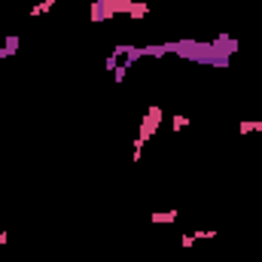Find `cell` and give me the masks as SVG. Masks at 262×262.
Instances as JSON below:
<instances>
[{
	"mask_svg": "<svg viewBox=\"0 0 262 262\" xmlns=\"http://www.w3.org/2000/svg\"><path fill=\"white\" fill-rule=\"evenodd\" d=\"M159 122H162V107H149L146 116H143V122H140V134H137V137L146 143V140L159 131Z\"/></svg>",
	"mask_w": 262,
	"mask_h": 262,
	"instance_id": "obj_1",
	"label": "cell"
},
{
	"mask_svg": "<svg viewBox=\"0 0 262 262\" xmlns=\"http://www.w3.org/2000/svg\"><path fill=\"white\" fill-rule=\"evenodd\" d=\"M116 12L110 9V3H104V0H95L92 3V21H110Z\"/></svg>",
	"mask_w": 262,
	"mask_h": 262,
	"instance_id": "obj_2",
	"label": "cell"
},
{
	"mask_svg": "<svg viewBox=\"0 0 262 262\" xmlns=\"http://www.w3.org/2000/svg\"><path fill=\"white\" fill-rule=\"evenodd\" d=\"M18 46H21L18 34H6V37H3V49H0V58H12V55L18 52Z\"/></svg>",
	"mask_w": 262,
	"mask_h": 262,
	"instance_id": "obj_3",
	"label": "cell"
},
{
	"mask_svg": "<svg viewBox=\"0 0 262 262\" xmlns=\"http://www.w3.org/2000/svg\"><path fill=\"white\" fill-rule=\"evenodd\" d=\"M174 220H177V210H152L149 213V223H156V226H168Z\"/></svg>",
	"mask_w": 262,
	"mask_h": 262,
	"instance_id": "obj_4",
	"label": "cell"
},
{
	"mask_svg": "<svg viewBox=\"0 0 262 262\" xmlns=\"http://www.w3.org/2000/svg\"><path fill=\"white\" fill-rule=\"evenodd\" d=\"M213 43H216L223 52H229V55H235V52H238V40H235V37H229V34H220Z\"/></svg>",
	"mask_w": 262,
	"mask_h": 262,
	"instance_id": "obj_5",
	"label": "cell"
},
{
	"mask_svg": "<svg viewBox=\"0 0 262 262\" xmlns=\"http://www.w3.org/2000/svg\"><path fill=\"white\" fill-rule=\"evenodd\" d=\"M143 58H165L168 55V43H152V46H140Z\"/></svg>",
	"mask_w": 262,
	"mask_h": 262,
	"instance_id": "obj_6",
	"label": "cell"
},
{
	"mask_svg": "<svg viewBox=\"0 0 262 262\" xmlns=\"http://www.w3.org/2000/svg\"><path fill=\"white\" fill-rule=\"evenodd\" d=\"M140 58H143V49H140V46H125V55H122V64L125 67L137 64Z\"/></svg>",
	"mask_w": 262,
	"mask_h": 262,
	"instance_id": "obj_7",
	"label": "cell"
},
{
	"mask_svg": "<svg viewBox=\"0 0 262 262\" xmlns=\"http://www.w3.org/2000/svg\"><path fill=\"white\" fill-rule=\"evenodd\" d=\"M55 3H58V0H40V3H34L28 12H31V18H37V15H46V12H49Z\"/></svg>",
	"mask_w": 262,
	"mask_h": 262,
	"instance_id": "obj_8",
	"label": "cell"
},
{
	"mask_svg": "<svg viewBox=\"0 0 262 262\" xmlns=\"http://www.w3.org/2000/svg\"><path fill=\"white\" fill-rule=\"evenodd\" d=\"M238 131H241V134H253V131H262V122H259V119H256V122H241V125H238Z\"/></svg>",
	"mask_w": 262,
	"mask_h": 262,
	"instance_id": "obj_9",
	"label": "cell"
},
{
	"mask_svg": "<svg viewBox=\"0 0 262 262\" xmlns=\"http://www.w3.org/2000/svg\"><path fill=\"white\" fill-rule=\"evenodd\" d=\"M125 76H128V67L125 64H119L116 70H113V79H116V82H125Z\"/></svg>",
	"mask_w": 262,
	"mask_h": 262,
	"instance_id": "obj_10",
	"label": "cell"
},
{
	"mask_svg": "<svg viewBox=\"0 0 262 262\" xmlns=\"http://www.w3.org/2000/svg\"><path fill=\"white\" fill-rule=\"evenodd\" d=\"M171 125H174V131H180V128H186V125H189V119H186V116H180V113H177V116H174V119H171Z\"/></svg>",
	"mask_w": 262,
	"mask_h": 262,
	"instance_id": "obj_11",
	"label": "cell"
},
{
	"mask_svg": "<svg viewBox=\"0 0 262 262\" xmlns=\"http://www.w3.org/2000/svg\"><path fill=\"white\" fill-rule=\"evenodd\" d=\"M116 67H119V58H116V55H113V52H110V55H107V70H110V73H113V70H116Z\"/></svg>",
	"mask_w": 262,
	"mask_h": 262,
	"instance_id": "obj_12",
	"label": "cell"
},
{
	"mask_svg": "<svg viewBox=\"0 0 262 262\" xmlns=\"http://www.w3.org/2000/svg\"><path fill=\"white\" fill-rule=\"evenodd\" d=\"M180 244H183V247H186V250H189V247H192V244H195V235H180Z\"/></svg>",
	"mask_w": 262,
	"mask_h": 262,
	"instance_id": "obj_13",
	"label": "cell"
},
{
	"mask_svg": "<svg viewBox=\"0 0 262 262\" xmlns=\"http://www.w3.org/2000/svg\"><path fill=\"white\" fill-rule=\"evenodd\" d=\"M6 241H9V232H0V247H3Z\"/></svg>",
	"mask_w": 262,
	"mask_h": 262,
	"instance_id": "obj_14",
	"label": "cell"
}]
</instances>
